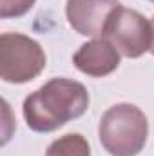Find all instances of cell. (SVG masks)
<instances>
[{
    "mask_svg": "<svg viewBox=\"0 0 154 156\" xmlns=\"http://www.w3.org/2000/svg\"><path fill=\"white\" fill-rule=\"evenodd\" d=\"M37 0H0V16L2 18H18L33 9Z\"/></svg>",
    "mask_w": 154,
    "mask_h": 156,
    "instance_id": "obj_8",
    "label": "cell"
},
{
    "mask_svg": "<svg viewBox=\"0 0 154 156\" xmlns=\"http://www.w3.org/2000/svg\"><path fill=\"white\" fill-rule=\"evenodd\" d=\"M151 2H154V0H151Z\"/></svg>",
    "mask_w": 154,
    "mask_h": 156,
    "instance_id": "obj_10",
    "label": "cell"
},
{
    "mask_svg": "<svg viewBox=\"0 0 154 156\" xmlns=\"http://www.w3.org/2000/svg\"><path fill=\"white\" fill-rule=\"evenodd\" d=\"M147 116L132 104H116L100 118L98 138L102 147L111 156L140 154L147 144Z\"/></svg>",
    "mask_w": 154,
    "mask_h": 156,
    "instance_id": "obj_2",
    "label": "cell"
},
{
    "mask_svg": "<svg viewBox=\"0 0 154 156\" xmlns=\"http://www.w3.org/2000/svg\"><path fill=\"white\" fill-rule=\"evenodd\" d=\"M120 7L118 0H67L69 26L83 37H103L111 15Z\"/></svg>",
    "mask_w": 154,
    "mask_h": 156,
    "instance_id": "obj_5",
    "label": "cell"
},
{
    "mask_svg": "<svg viewBox=\"0 0 154 156\" xmlns=\"http://www.w3.org/2000/svg\"><path fill=\"white\" fill-rule=\"evenodd\" d=\"M152 35L151 20H147L142 13L121 5L111 15L103 31V38L109 40L120 55L127 58H138L151 51Z\"/></svg>",
    "mask_w": 154,
    "mask_h": 156,
    "instance_id": "obj_4",
    "label": "cell"
},
{
    "mask_svg": "<svg viewBox=\"0 0 154 156\" xmlns=\"http://www.w3.org/2000/svg\"><path fill=\"white\" fill-rule=\"evenodd\" d=\"M89 107V93L83 83L71 78H51L24 100V118L35 133H53Z\"/></svg>",
    "mask_w": 154,
    "mask_h": 156,
    "instance_id": "obj_1",
    "label": "cell"
},
{
    "mask_svg": "<svg viewBox=\"0 0 154 156\" xmlns=\"http://www.w3.org/2000/svg\"><path fill=\"white\" fill-rule=\"evenodd\" d=\"M45 53L37 40L22 33L0 37V78L7 83H26L45 69Z\"/></svg>",
    "mask_w": 154,
    "mask_h": 156,
    "instance_id": "obj_3",
    "label": "cell"
},
{
    "mask_svg": "<svg viewBox=\"0 0 154 156\" xmlns=\"http://www.w3.org/2000/svg\"><path fill=\"white\" fill-rule=\"evenodd\" d=\"M73 64L87 76L102 78L118 69L120 51L107 38H94L80 45L73 55Z\"/></svg>",
    "mask_w": 154,
    "mask_h": 156,
    "instance_id": "obj_6",
    "label": "cell"
},
{
    "mask_svg": "<svg viewBox=\"0 0 154 156\" xmlns=\"http://www.w3.org/2000/svg\"><path fill=\"white\" fill-rule=\"evenodd\" d=\"M151 22H152V33H154V16L151 18ZM151 53L154 55V35H152V45H151Z\"/></svg>",
    "mask_w": 154,
    "mask_h": 156,
    "instance_id": "obj_9",
    "label": "cell"
},
{
    "mask_svg": "<svg viewBox=\"0 0 154 156\" xmlns=\"http://www.w3.org/2000/svg\"><path fill=\"white\" fill-rule=\"evenodd\" d=\"M45 156H91V147L82 134L71 133L54 140L47 147Z\"/></svg>",
    "mask_w": 154,
    "mask_h": 156,
    "instance_id": "obj_7",
    "label": "cell"
}]
</instances>
